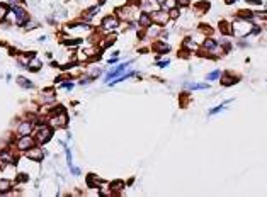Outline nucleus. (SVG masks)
I'll return each instance as SVG.
<instances>
[{"instance_id": "obj_12", "label": "nucleus", "mask_w": 267, "mask_h": 197, "mask_svg": "<svg viewBox=\"0 0 267 197\" xmlns=\"http://www.w3.org/2000/svg\"><path fill=\"white\" fill-rule=\"evenodd\" d=\"M185 88L199 90V88H208V85H206V83H185Z\"/></svg>"}, {"instance_id": "obj_20", "label": "nucleus", "mask_w": 267, "mask_h": 197, "mask_svg": "<svg viewBox=\"0 0 267 197\" xmlns=\"http://www.w3.org/2000/svg\"><path fill=\"white\" fill-rule=\"evenodd\" d=\"M165 7H168V9L175 7V0H165Z\"/></svg>"}, {"instance_id": "obj_21", "label": "nucleus", "mask_w": 267, "mask_h": 197, "mask_svg": "<svg viewBox=\"0 0 267 197\" xmlns=\"http://www.w3.org/2000/svg\"><path fill=\"white\" fill-rule=\"evenodd\" d=\"M221 31H223L225 34H228V32H230V29H228V24H225V22H223V24H221Z\"/></svg>"}, {"instance_id": "obj_2", "label": "nucleus", "mask_w": 267, "mask_h": 197, "mask_svg": "<svg viewBox=\"0 0 267 197\" xmlns=\"http://www.w3.org/2000/svg\"><path fill=\"white\" fill-rule=\"evenodd\" d=\"M248 24L247 22H235V27H233V32L237 36H243V34H248Z\"/></svg>"}, {"instance_id": "obj_18", "label": "nucleus", "mask_w": 267, "mask_h": 197, "mask_svg": "<svg viewBox=\"0 0 267 197\" xmlns=\"http://www.w3.org/2000/svg\"><path fill=\"white\" fill-rule=\"evenodd\" d=\"M218 77H220V72L216 70V72H211L209 75H208V80H216Z\"/></svg>"}, {"instance_id": "obj_11", "label": "nucleus", "mask_w": 267, "mask_h": 197, "mask_svg": "<svg viewBox=\"0 0 267 197\" xmlns=\"http://www.w3.org/2000/svg\"><path fill=\"white\" fill-rule=\"evenodd\" d=\"M31 128H32V126H31V122H22V124L19 126V134L26 136V134L31 131Z\"/></svg>"}, {"instance_id": "obj_5", "label": "nucleus", "mask_w": 267, "mask_h": 197, "mask_svg": "<svg viewBox=\"0 0 267 197\" xmlns=\"http://www.w3.org/2000/svg\"><path fill=\"white\" fill-rule=\"evenodd\" d=\"M26 156L27 158H31V160H36V162H39V160L43 158V151L39 150V148H32V150H27V153H26Z\"/></svg>"}, {"instance_id": "obj_30", "label": "nucleus", "mask_w": 267, "mask_h": 197, "mask_svg": "<svg viewBox=\"0 0 267 197\" xmlns=\"http://www.w3.org/2000/svg\"><path fill=\"white\" fill-rule=\"evenodd\" d=\"M158 2H164V0H158Z\"/></svg>"}, {"instance_id": "obj_28", "label": "nucleus", "mask_w": 267, "mask_h": 197, "mask_svg": "<svg viewBox=\"0 0 267 197\" xmlns=\"http://www.w3.org/2000/svg\"><path fill=\"white\" fill-rule=\"evenodd\" d=\"M181 2V5H187V0H179Z\"/></svg>"}, {"instance_id": "obj_15", "label": "nucleus", "mask_w": 267, "mask_h": 197, "mask_svg": "<svg viewBox=\"0 0 267 197\" xmlns=\"http://www.w3.org/2000/svg\"><path fill=\"white\" fill-rule=\"evenodd\" d=\"M39 66H41V61H38L36 58H34V60H32V61L29 63V68H31V70H38Z\"/></svg>"}, {"instance_id": "obj_6", "label": "nucleus", "mask_w": 267, "mask_h": 197, "mask_svg": "<svg viewBox=\"0 0 267 197\" xmlns=\"http://www.w3.org/2000/svg\"><path fill=\"white\" fill-rule=\"evenodd\" d=\"M151 17H153V21H155V22H158V24H165V22L168 21V17H170V15H168L167 12H158V10H155Z\"/></svg>"}, {"instance_id": "obj_27", "label": "nucleus", "mask_w": 267, "mask_h": 197, "mask_svg": "<svg viewBox=\"0 0 267 197\" xmlns=\"http://www.w3.org/2000/svg\"><path fill=\"white\" fill-rule=\"evenodd\" d=\"M165 65H168V61H167V60H165V61H160L158 66H165Z\"/></svg>"}, {"instance_id": "obj_9", "label": "nucleus", "mask_w": 267, "mask_h": 197, "mask_svg": "<svg viewBox=\"0 0 267 197\" xmlns=\"http://www.w3.org/2000/svg\"><path fill=\"white\" fill-rule=\"evenodd\" d=\"M116 26H117V21L114 17H106L104 19V27H106V29H114Z\"/></svg>"}, {"instance_id": "obj_19", "label": "nucleus", "mask_w": 267, "mask_h": 197, "mask_svg": "<svg viewBox=\"0 0 267 197\" xmlns=\"http://www.w3.org/2000/svg\"><path fill=\"white\" fill-rule=\"evenodd\" d=\"M19 83H21L22 87H27V88H31V87H32V83H31V82H26V80H24V78H22V77L19 78Z\"/></svg>"}, {"instance_id": "obj_22", "label": "nucleus", "mask_w": 267, "mask_h": 197, "mask_svg": "<svg viewBox=\"0 0 267 197\" xmlns=\"http://www.w3.org/2000/svg\"><path fill=\"white\" fill-rule=\"evenodd\" d=\"M157 48L160 51H168V46H165V44H157Z\"/></svg>"}, {"instance_id": "obj_7", "label": "nucleus", "mask_w": 267, "mask_h": 197, "mask_svg": "<svg viewBox=\"0 0 267 197\" xmlns=\"http://www.w3.org/2000/svg\"><path fill=\"white\" fill-rule=\"evenodd\" d=\"M126 66H128V63H121L116 70H112V72H109V73H107V77H106V80H111L112 77H117L119 73H123V72L126 70Z\"/></svg>"}, {"instance_id": "obj_16", "label": "nucleus", "mask_w": 267, "mask_h": 197, "mask_svg": "<svg viewBox=\"0 0 267 197\" xmlns=\"http://www.w3.org/2000/svg\"><path fill=\"white\" fill-rule=\"evenodd\" d=\"M215 44H216V43L213 41V39H208V41H204V44H203V46L206 48V49H211V48H215Z\"/></svg>"}, {"instance_id": "obj_24", "label": "nucleus", "mask_w": 267, "mask_h": 197, "mask_svg": "<svg viewBox=\"0 0 267 197\" xmlns=\"http://www.w3.org/2000/svg\"><path fill=\"white\" fill-rule=\"evenodd\" d=\"M61 87H63V88H66V90H70L73 85H72V83H66V82H65V83H61Z\"/></svg>"}, {"instance_id": "obj_25", "label": "nucleus", "mask_w": 267, "mask_h": 197, "mask_svg": "<svg viewBox=\"0 0 267 197\" xmlns=\"http://www.w3.org/2000/svg\"><path fill=\"white\" fill-rule=\"evenodd\" d=\"M177 15H179V10H172V14H170V17H177Z\"/></svg>"}, {"instance_id": "obj_23", "label": "nucleus", "mask_w": 267, "mask_h": 197, "mask_svg": "<svg viewBox=\"0 0 267 197\" xmlns=\"http://www.w3.org/2000/svg\"><path fill=\"white\" fill-rule=\"evenodd\" d=\"M4 15H5V7L0 5V19H4Z\"/></svg>"}, {"instance_id": "obj_31", "label": "nucleus", "mask_w": 267, "mask_h": 197, "mask_svg": "<svg viewBox=\"0 0 267 197\" xmlns=\"http://www.w3.org/2000/svg\"><path fill=\"white\" fill-rule=\"evenodd\" d=\"M0 162H2V160H0ZM0 167H2V165H0Z\"/></svg>"}, {"instance_id": "obj_29", "label": "nucleus", "mask_w": 267, "mask_h": 197, "mask_svg": "<svg viewBox=\"0 0 267 197\" xmlns=\"http://www.w3.org/2000/svg\"><path fill=\"white\" fill-rule=\"evenodd\" d=\"M226 2H228V4H233V2H235V0H226Z\"/></svg>"}, {"instance_id": "obj_26", "label": "nucleus", "mask_w": 267, "mask_h": 197, "mask_svg": "<svg viewBox=\"0 0 267 197\" xmlns=\"http://www.w3.org/2000/svg\"><path fill=\"white\" fill-rule=\"evenodd\" d=\"M72 172H73L75 175H78V173H80V170H78V168H75V167H72Z\"/></svg>"}, {"instance_id": "obj_3", "label": "nucleus", "mask_w": 267, "mask_h": 197, "mask_svg": "<svg viewBox=\"0 0 267 197\" xmlns=\"http://www.w3.org/2000/svg\"><path fill=\"white\" fill-rule=\"evenodd\" d=\"M32 145H34V139H32V138H29L27 134H26V136H22L21 139H19V143H17L19 150H29V148H32Z\"/></svg>"}, {"instance_id": "obj_4", "label": "nucleus", "mask_w": 267, "mask_h": 197, "mask_svg": "<svg viewBox=\"0 0 267 197\" xmlns=\"http://www.w3.org/2000/svg\"><path fill=\"white\" fill-rule=\"evenodd\" d=\"M12 10H14V14H15V17H17V24H19V26H22V24H24V22L27 21L26 12H24V10H22L21 7H15V5L12 7Z\"/></svg>"}, {"instance_id": "obj_10", "label": "nucleus", "mask_w": 267, "mask_h": 197, "mask_svg": "<svg viewBox=\"0 0 267 197\" xmlns=\"http://www.w3.org/2000/svg\"><path fill=\"white\" fill-rule=\"evenodd\" d=\"M10 189H12V184H10L9 180H0V194H5V192H9Z\"/></svg>"}, {"instance_id": "obj_13", "label": "nucleus", "mask_w": 267, "mask_h": 197, "mask_svg": "<svg viewBox=\"0 0 267 197\" xmlns=\"http://www.w3.org/2000/svg\"><path fill=\"white\" fill-rule=\"evenodd\" d=\"M140 24H141V26H148V24H150V17H148V14H141V17H140Z\"/></svg>"}, {"instance_id": "obj_8", "label": "nucleus", "mask_w": 267, "mask_h": 197, "mask_svg": "<svg viewBox=\"0 0 267 197\" xmlns=\"http://www.w3.org/2000/svg\"><path fill=\"white\" fill-rule=\"evenodd\" d=\"M65 121H66V116L63 114V111L60 112V116L58 117H53L51 121V126L53 128H60V126H65Z\"/></svg>"}, {"instance_id": "obj_17", "label": "nucleus", "mask_w": 267, "mask_h": 197, "mask_svg": "<svg viewBox=\"0 0 267 197\" xmlns=\"http://www.w3.org/2000/svg\"><path fill=\"white\" fill-rule=\"evenodd\" d=\"M235 78H230V75H226V77L223 78V85H230V83H235Z\"/></svg>"}, {"instance_id": "obj_14", "label": "nucleus", "mask_w": 267, "mask_h": 197, "mask_svg": "<svg viewBox=\"0 0 267 197\" xmlns=\"http://www.w3.org/2000/svg\"><path fill=\"white\" fill-rule=\"evenodd\" d=\"M0 160H4V162H7V163H12V156H10L7 151H4V153L0 155Z\"/></svg>"}, {"instance_id": "obj_1", "label": "nucleus", "mask_w": 267, "mask_h": 197, "mask_svg": "<svg viewBox=\"0 0 267 197\" xmlns=\"http://www.w3.org/2000/svg\"><path fill=\"white\" fill-rule=\"evenodd\" d=\"M49 136H51V129L48 128V126H41L38 129V141L39 143H46L49 139Z\"/></svg>"}]
</instances>
